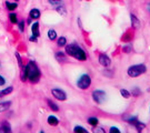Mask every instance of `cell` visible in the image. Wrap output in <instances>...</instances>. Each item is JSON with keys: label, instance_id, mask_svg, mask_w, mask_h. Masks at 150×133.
Returning a JSON list of instances; mask_svg holds the SVG:
<instances>
[{"label": "cell", "instance_id": "obj_33", "mask_svg": "<svg viewBox=\"0 0 150 133\" xmlns=\"http://www.w3.org/2000/svg\"><path fill=\"white\" fill-rule=\"evenodd\" d=\"M30 41H32V42L37 41V37H35V36H32V37H30Z\"/></svg>", "mask_w": 150, "mask_h": 133}, {"label": "cell", "instance_id": "obj_37", "mask_svg": "<svg viewBox=\"0 0 150 133\" xmlns=\"http://www.w3.org/2000/svg\"><path fill=\"white\" fill-rule=\"evenodd\" d=\"M15 1H18V0H15Z\"/></svg>", "mask_w": 150, "mask_h": 133}, {"label": "cell", "instance_id": "obj_3", "mask_svg": "<svg viewBox=\"0 0 150 133\" xmlns=\"http://www.w3.org/2000/svg\"><path fill=\"white\" fill-rule=\"evenodd\" d=\"M147 68L145 64H136V65H131L128 69V75L131 78H138L139 75L145 73Z\"/></svg>", "mask_w": 150, "mask_h": 133}, {"label": "cell", "instance_id": "obj_16", "mask_svg": "<svg viewBox=\"0 0 150 133\" xmlns=\"http://www.w3.org/2000/svg\"><path fill=\"white\" fill-rule=\"evenodd\" d=\"M56 59L59 61V62H64L67 58H66V54L64 52H57L56 53Z\"/></svg>", "mask_w": 150, "mask_h": 133}, {"label": "cell", "instance_id": "obj_34", "mask_svg": "<svg viewBox=\"0 0 150 133\" xmlns=\"http://www.w3.org/2000/svg\"><path fill=\"white\" fill-rule=\"evenodd\" d=\"M147 11L150 13V4H148V5H147Z\"/></svg>", "mask_w": 150, "mask_h": 133}, {"label": "cell", "instance_id": "obj_4", "mask_svg": "<svg viewBox=\"0 0 150 133\" xmlns=\"http://www.w3.org/2000/svg\"><path fill=\"white\" fill-rule=\"evenodd\" d=\"M91 84V79L88 75H83L80 77V79L78 80V88H80L82 90H87Z\"/></svg>", "mask_w": 150, "mask_h": 133}, {"label": "cell", "instance_id": "obj_32", "mask_svg": "<svg viewBox=\"0 0 150 133\" xmlns=\"http://www.w3.org/2000/svg\"><path fill=\"white\" fill-rule=\"evenodd\" d=\"M6 83V80H5V78H2L1 75H0V87L1 85H4Z\"/></svg>", "mask_w": 150, "mask_h": 133}, {"label": "cell", "instance_id": "obj_2", "mask_svg": "<svg viewBox=\"0 0 150 133\" xmlns=\"http://www.w3.org/2000/svg\"><path fill=\"white\" fill-rule=\"evenodd\" d=\"M66 53L68 56L74 57L77 60H80V61H86L87 60V54L83 51V49L77 46V44H68L66 46Z\"/></svg>", "mask_w": 150, "mask_h": 133}, {"label": "cell", "instance_id": "obj_28", "mask_svg": "<svg viewBox=\"0 0 150 133\" xmlns=\"http://www.w3.org/2000/svg\"><path fill=\"white\" fill-rule=\"evenodd\" d=\"M18 26H19V31L23 32V30H25V21H20L18 23Z\"/></svg>", "mask_w": 150, "mask_h": 133}, {"label": "cell", "instance_id": "obj_29", "mask_svg": "<svg viewBox=\"0 0 150 133\" xmlns=\"http://www.w3.org/2000/svg\"><path fill=\"white\" fill-rule=\"evenodd\" d=\"M140 93H141V92H140V90L138 89V88H134V90L131 91V94H134V96H139Z\"/></svg>", "mask_w": 150, "mask_h": 133}, {"label": "cell", "instance_id": "obj_5", "mask_svg": "<svg viewBox=\"0 0 150 133\" xmlns=\"http://www.w3.org/2000/svg\"><path fill=\"white\" fill-rule=\"evenodd\" d=\"M92 99L97 103H102L106 100V92L102 90H95L92 92Z\"/></svg>", "mask_w": 150, "mask_h": 133}, {"label": "cell", "instance_id": "obj_36", "mask_svg": "<svg viewBox=\"0 0 150 133\" xmlns=\"http://www.w3.org/2000/svg\"><path fill=\"white\" fill-rule=\"evenodd\" d=\"M30 23H31V18H29L27 21V25H30Z\"/></svg>", "mask_w": 150, "mask_h": 133}, {"label": "cell", "instance_id": "obj_7", "mask_svg": "<svg viewBox=\"0 0 150 133\" xmlns=\"http://www.w3.org/2000/svg\"><path fill=\"white\" fill-rule=\"evenodd\" d=\"M99 63L101 64L102 67L108 68L110 65V63H111V60H110V58L108 57L107 54H100L99 56Z\"/></svg>", "mask_w": 150, "mask_h": 133}, {"label": "cell", "instance_id": "obj_25", "mask_svg": "<svg viewBox=\"0 0 150 133\" xmlns=\"http://www.w3.org/2000/svg\"><path fill=\"white\" fill-rule=\"evenodd\" d=\"M120 93H121V96H123V98H126V99H128V98H130V92H129L128 90H125V89H122V90H120Z\"/></svg>", "mask_w": 150, "mask_h": 133}, {"label": "cell", "instance_id": "obj_12", "mask_svg": "<svg viewBox=\"0 0 150 133\" xmlns=\"http://www.w3.org/2000/svg\"><path fill=\"white\" fill-rule=\"evenodd\" d=\"M48 123H49V125H51V127H56V125H58L59 120H58L57 117L50 115V117H48Z\"/></svg>", "mask_w": 150, "mask_h": 133}, {"label": "cell", "instance_id": "obj_24", "mask_svg": "<svg viewBox=\"0 0 150 133\" xmlns=\"http://www.w3.org/2000/svg\"><path fill=\"white\" fill-rule=\"evenodd\" d=\"M74 131H75L76 133H87L88 131H87L85 128H82V127H79V125H77V127H75V129H74Z\"/></svg>", "mask_w": 150, "mask_h": 133}, {"label": "cell", "instance_id": "obj_14", "mask_svg": "<svg viewBox=\"0 0 150 133\" xmlns=\"http://www.w3.org/2000/svg\"><path fill=\"white\" fill-rule=\"evenodd\" d=\"M6 7H7V9L10 11H13L17 9V7H18V5H17L16 2H9V1H7L6 2Z\"/></svg>", "mask_w": 150, "mask_h": 133}, {"label": "cell", "instance_id": "obj_17", "mask_svg": "<svg viewBox=\"0 0 150 133\" xmlns=\"http://www.w3.org/2000/svg\"><path fill=\"white\" fill-rule=\"evenodd\" d=\"M12 90H13V88H12V87H9V88H6V89H4L2 91H0V98L10 94L11 92H12Z\"/></svg>", "mask_w": 150, "mask_h": 133}, {"label": "cell", "instance_id": "obj_23", "mask_svg": "<svg viewBox=\"0 0 150 133\" xmlns=\"http://www.w3.org/2000/svg\"><path fill=\"white\" fill-rule=\"evenodd\" d=\"M49 4L50 5H52L54 7H58L60 5H64V2H62V0H48Z\"/></svg>", "mask_w": 150, "mask_h": 133}, {"label": "cell", "instance_id": "obj_22", "mask_svg": "<svg viewBox=\"0 0 150 133\" xmlns=\"http://www.w3.org/2000/svg\"><path fill=\"white\" fill-rule=\"evenodd\" d=\"M47 102H48V106H50V109H51L52 111L57 112L58 110H59V108H58V106H57V104H54V103L52 101H50V100H48Z\"/></svg>", "mask_w": 150, "mask_h": 133}, {"label": "cell", "instance_id": "obj_31", "mask_svg": "<svg viewBox=\"0 0 150 133\" xmlns=\"http://www.w3.org/2000/svg\"><path fill=\"white\" fill-rule=\"evenodd\" d=\"M130 51H131V47H130V46H127V47H123V52L129 53Z\"/></svg>", "mask_w": 150, "mask_h": 133}, {"label": "cell", "instance_id": "obj_8", "mask_svg": "<svg viewBox=\"0 0 150 133\" xmlns=\"http://www.w3.org/2000/svg\"><path fill=\"white\" fill-rule=\"evenodd\" d=\"M130 19H131V26L134 27V29H138L140 27V22L139 20L137 19V17L134 16V13L130 15Z\"/></svg>", "mask_w": 150, "mask_h": 133}, {"label": "cell", "instance_id": "obj_10", "mask_svg": "<svg viewBox=\"0 0 150 133\" xmlns=\"http://www.w3.org/2000/svg\"><path fill=\"white\" fill-rule=\"evenodd\" d=\"M10 106H11V102L10 101L0 102V113H1V112L7 111V110H8Z\"/></svg>", "mask_w": 150, "mask_h": 133}, {"label": "cell", "instance_id": "obj_6", "mask_svg": "<svg viewBox=\"0 0 150 133\" xmlns=\"http://www.w3.org/2000/svg\"><path fill=\"white\" fill-rule=\"evenodd\" d=\"M51 93H52V96H54L57 100H59V101H64V100L67 99V94H66V92H64V90L52 89V90H51Z\"/></svg>", "mask_w": 150, "mask_h": 133}, {"label": "cell", "instance_id": "obj_30", "mask_svg": "<svg viewBox=\"0 0 150 133\" xmlns=\"http://www.w3.org/2000/svg\"><path fill=\"white\" fill-rule=\"evenodd\" d=\"M109 132H110V133H115V132L119 133V132H120V130H119L118 128H115V127H112V128L109 130Z\"/></svg>", "mask_w": 150, "mask_h": 133}, {"label": "cell", "instance_id": "obj_15", "mask_svg": "<svg viewBox=\"0 0 150 133\" xmlns=\"http://www.w3.org/2000/svg\"><path fill=\"white\" fill-rule=\"evenodd\" d=\"M134 127H136V129H137V131H138V132H141L144 129H146V124L145 123H142V122H140L139 120H138L137 122L134 123Z\"/></svg>", "mask_w": 150, "mask_h": 133}, {"label": "cell", "instance_id": "obj_35", "mask_svg": "<svg viewBox=\"0 0 150 133\" xmlns=\"http://www.w3.org/2000/svg\"><path fill=\"white\" fill-rule=\"evenodd\" d=\"M95 132H105V131L101 130V129H98V130H95Z\"/></svg>", "mask_w": 150, "mask_h": 133}, {"label": "cell", "instance_id": "obj_13", "mask_svg": "<svg viewBox=\"0 0 150 133\" xmlns=\"http://www.w3.org/2000/svg\"><path fill=\"white\" fill-rule=\"evenodd\" d=\"M0 132H11L10 124L7 122H4L0 125Z\"/></svg>", "mask_w": 150, "mask_h": 133}, {"label": "cell", "instance_id": "obj_26", "mask_svg": "<svg viewBox=\"0 0 150 133\" xmlns=\"http://www.w3.org/2000/svg\"><path fill=\"white\" fill-rule=\"evenodd\" d=\"M9 19H10V21L12 22V23H17V22H18L16 13H9Z\"/></svg>", "mask_w": 150, "mask_h": 133}, {"label": "cell", "instance_id": "obj_9", "mask_svg": "<svg viewBox=\"0 0 150 133\" xmlns=\"http://www.w3.org/2000/svg\"><path fill=\"white\" fill-rule=\"evenodd\" d=\"M30 18L31 19H35V20H37V19H39V17H40V10L39 9H37V8H33V9H31L30 10Z\"/></svg>", "mask_w": 150, "mask_h": 133}, {"label": "cell", "instance_id": "obj_18", "mask_svg": "<svg viewBox=\"0 0 150 133\" xmlns=\"http://www.w3.org/2000/svg\"><path fill=\"white\" fill-rule=\"evenodd\" d=\"M56 10L58 11L60 15H62V16H66V13H67L66 8H64V5H60V6H58V7H56Z\"/></svg>", "mask_w": 150, "mask_h": 133}, {"label": "cell", "instance_id": "obj_21", "mask_svg": "<svg viewBox=\"0 0 150 133\" xmlns=\"http://www.w3.org/2000/svg\"><path fill=\"white\" fill-rule=\"evenodd\" d=\"M66 43H67V39L64 37H60L59 39H58V41H57V44H58L59 47H64Z\"/></svg>", "mask_w": 150, "mask_h": 133}, {"label": "cell", "instance_id": "obj_20", "mask_svg": "<svg viewBox=\"0 0 150 133\" xmlns=\"http://www.w3.org/2000/svg\"><path fill=\"white\" fill-rule=\"evenodd\" d=\"M88 123L90 124L91 127H96L97 124H98V119L97 118H93V117H91L88 119Z\"/></svg>", "mask_w": 150, "mask_h": 133}, {"label": "cell", "instance_id": "obj_11", "mask_svg": "<svg viewBox=\"0 0 150 133\" xmlns=\"http://www.w3.org/2000/svg\"><path fill=\"white\" fill-rule=\"evenodd\" d=\"M31 31H32V36H35V37H39V34H40V32H39V23L38 22H35L31 27Z\"/></svg>", "mask_w": 150, "mask_h": 133}, {"label": "cell", "instance_id": "obj_27", "mask_svg": "<svg viewBox=\"0 0 150 133\" xmlns=\"http://www.w3.org/2000/svg\"><path fill=\"white\" fill-rule=\"evenodd\" d=\"M16 58H17V61H18V63H19V67L22 69V61H21V57H20V54L17 52L16 53Z\"/></svg>", "mask_w": 150, "mask_h": 133}, {"label": "cell", "instance_id": "obj_19", "mask_svg": "<svg viewBox=\"0 0 150 133\" xmlns=\"http://www.w3.org/2000/svg\"><path fill=\"white\" fill-rule=\"evenodd\" d=\"M48 38L50 40H56V38H57V32L54 31V29H50L48 31Z\"/></svg>", "mask_w": 150, "mask_h": 133}, {"label": "cell", "instance_id": "obj_1", "mask_svg": "<svg viewBox=\"0 0 150 133\" xmlns=\"http://www.w3.org/2000/svg\"><path fill=\"white\" fill-rule=\"evenodd\" d=\"M40 75H41V73H40V70L36 64V62L29 61L27 65H25V68L22 70L21 80L25 82L28 79L32 83H37L40 80Z\"/></svg>", "mask_w": 150, "mask_h": 133}]
</instances>
